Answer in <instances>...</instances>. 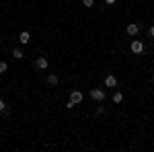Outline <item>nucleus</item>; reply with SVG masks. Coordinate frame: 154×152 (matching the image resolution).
Returning a JSON list of instances; mask_svg holds the SVG:
<instances>
[{
  "instance_id": "nucleus-1",
  "label": "nucleus",
  "mask_w": 154,
  "mask_h": 152,
  "mask_svg": "<svg viewBox=\"0 0 154 152\" xmlns=\"http://www.w3.org/2000/svg\"><path fill=\"white\" fill-rule=\"evenodd\" d=\"M91 97L95 101H99V103H103L105 101V91L103 88H91Z\"/></svg>"
},
{
  "instance_id": "nucleus-2",
  "label": "nucleus",
  "mask_w": 154,
  "mask_h": 152,
  "mask_svg": "<svg viewBox=\"0 0 154 152\" xmlns=\"http://www.w3.org/2000/svg\"><path fill=\"white\" fill-rule=\"evenodd\" d=\"M144 51V43L140 39H131V54H142Z\"/></svg>"
},
{
  "instance_id": "nucleus-3",
  "label": "nucleus",
  "mask_w": 154,
  "mask_h": 152,
  "mask_svg": "<svg viewBox=\"0 0 154 152\" xmlns=\"http://www.w3.org/2000/svg\"><path fill=\"white\" fill-rule=\"evenodd\" d=\"M125 31H128V35H130V37H136L138 33H140V25H138V23H130L128 27H125Z\"/></svg>"
},
{
  "instance_id": "nucleus-4",
  "label": "nucleus",
  "mask_w": 154,
  "mask_h": 152,
  "mask_svg": "<svg viewBox=\"0 0 154 152\" xmlns=\"http://www.w3.org/2000/svg\"><path fill=\"white\" fill-rule=\"evenodd\" d=\"M105 86L107 88H115V86H117V76H115V74L105 76Z\"/></svg>"
},
{
  "instance_id": "nucleus-5",
  "label": "nucleus",
  "mask_w": 154,
  "mask_h": 152,
  "mask_svg": "<svg viewBox=\"0 0 154 152\" xmlns=\"http://www.w3.org/2000/svg\"><path fill=\"white\" fill-rule=\"evenodd\" d=\"M35 68H37V70H48V68H49L48 58H37L35 60Z\"/></svg>"
},
{
  "instance_id": "nucleus-6",
  "label": "nucleus",
  "mask_w": 154,
  "mask_h": 152,
  "mask_svg": "<svg viewBox=\"0 0 154 152\" xmlns=\"http://www.w3.org/2000/svg\"><path fill=\"white\" fill-rule=\"evenodd\" d=\"M70 101L74 103V105L82 103V93H80V91H72V93H70Z\"/></svg>"
},
{
  "instance_id": "nucleus-7",
  "label": "nucleus",
  "mask_w": 154,
  "mask_h": 152,
  "mask_svg": "<svg viewBox=\"0 0 154 152\" xmlns=\"http://www.w3.org/2000/svg\"><path fill=\"white\" fill-rule=\"evenodd\" d=\"M19 41H21V43H29V41H31V33H29V31H21V35H19Z\"/></svg>"
},
{
  "instance_id": "nucleus-8",
  "label": "nucleus",
  "mask_w": 154,
  "mask_h": 152,
  "mask_svg": "<svg viewBox=\"0 0 154 152\" xmlns=\"http://www.w3.org/2000/svg\"><path fill=\"white\" fill-rule=\"evenodd\" d=\"M58 82H60V78L56 76V74H49V76H48V84H51V86H56Z\"/></svg>"
},
{
  "instance_id": "nucleus-9",
  "label": "nucleus",
  "mask_w": 154,
  "mask_h": 152,
  "mask_svg": "<svg viewBox=\"0 0 154 152\" xmlns=\"http://www.w3.org/2000/svg\"><path fill=\"white\" fill-rule=\"evenodd\" d=\"M12 56H14L17 60H23V58H25L23 49H19V47H14V49H12Z\"/></svg>"
},
{
  "instance_id": "nucleus-10",
  "label": "nucleus",
  "mask_w": 154,
  "mask_h": 152,
  "mask_svg": "<svg viewBox=\"0 0 154 152\" xmlns=\"http://www.w3.org/2000/svg\"><path fill=\"white\" fill-rule=\"evenodd\" d=\"M121 101H123V95L119 93V91H115L113 93V103H121Z\"/></svg>"
},
{
  "instance_id": "nucleus-11",
  "label": "nucleus",
  "mask_w": 154,
  "mask_h": 152,
  "mask_svg": "<svg viewBox=\"0 0 154 152\" xmlns=\"http://www.w3.org/2000/svg\"><path fill=\"white\" fill-rule=\"evenodd\" d=\"M82 6H86V8H93V6H95V0H82Z\"/></svg>"
},
{
  "instance_id": "nucleus-12",
  "label": "nucleus",
  "mask_w": 154,
  "mask_h": 152,
  "mask_svg": "<svg viewBox=\"0 0 154 152\" xmlns=\"http://www.w3.org/2000/svg\"><path fill=\"white\" fill-rule=\"evenodd\" d=\"M6 70H8V64L0 60V74H4V72H6Z\"/></svg>"
},
{
  "instance_id": "nucleus-13",
  "label": "nucleus",
  "mask_w": 154,
  "mask_h": 152,
  "mask_svg": "<svg viewBox=\"0 0 154 152\" xmlns=\"http://www.w3.org/2000/svg\"><path fill=\"white\" fill-rule=\"evenodd\" d=\"M101 113H105V107L99 105V107H97V115H101Z\"/></svg>"
},
{
  "instance_id": "nucleus-14",
  "label": "nucleus",
  "mask_w": 154,
  "mask_h": 152,
  "mask_svg": "<svg viewBox=\"0 0 154 152\" xmlns=\"http://www.w3.org/2000/svg\"><path fill=\"white\" fill-rule=\"evenodd\" d=\"M148 35H150V37H154V25L150 27V29H148Z\"/></svg>"
},
{
  "instance_id": "nucleus-15",
  "label": "nucleus",
  "mask_w": 154,
  "mask_h": 152,
  "mask_svg": "<svg viewBox=\"0 0 154 152\" xmlns=\"http://www.w3.org/2000/svg\"><path fill=\"white\" fill-rule=\"evenodd\" d=\"M4 107H6V103H4V101L0 99V111H4Z\"/></svg>"
},
{
  "instance_id": "nucleus-16",
  "label": "nucleus",
  "mask_w": 154,
  "mask_h": 152,
  "mask_svg": "<svg viewBox=\"0 0 154 152\" xmlns=\"http://www.w3.org/2000/svg\"><path fill=\"white\" fill-rule=\"evenodd\" d=\"M105 4H115V0H105Z\"/></svg>"
},
{
  "instance_id": "nucleus-17",
  "label": "nucleus",
  "mask_w": 154,
  "mask_h": 152,
  "mask_svg": "<svg viewBox=\"0 0 154 152\" xmlns=\"http://www.w3.org/2000/svg\"><path fill=\"white\" fill-rule=\"evenodd\" d=\"M152 80H154V74H152Z\"/></svg>"
}]
</instances>
